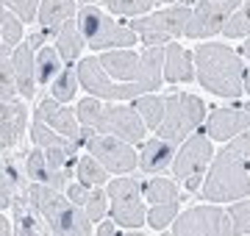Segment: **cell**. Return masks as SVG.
Instances as JSON below:
<instances>
[{"mask_svg":"<svg viewBox=\"0 0 250 236\" xmlns=\"http://www.w3.org/2000/svg\"><path fill=\"white\" fill-rule=\"evenodd\" d=\"M83 89L95 98L134 100L145 92H156L164 78V47L153 45L145 53L117 50L100 59H83L78 64Z\"/></svg>","mask_w":250,"mask_h":236,"instance_id":"1","label":"cell"},{"mask_svg":"<svg viewBox=\"0 0 250 236\" xmlns=\"http://www.w3.org/2000/svg\"><path fill=\"white\" fill-rule=\"evenodd\" d=\"M248 195H250L248 158H245L239 137H233L228 142V147L211 164V173L203 183V197L211 200V203H233V200H245Z\"/></svg>","mask_w":250,"mask_h":236,"instance_id":"2","label":"cell"},{"mask_svg":"<svg viewBox=\"0 0 250 236\" xmlns=\"http://www.w3.org/2000/svg\"><path fill=\"white\" fill-rule=\"evenodd\" d=\"M197 78L200 86L220 95V98H239L245 92V75H242V61L231 47L225 45H200L195 53Z\"/></svg>","mask_w":250,"mask_h":236,"instance_id":"3","label":"cell"},{"mask_svg":"<svg viewBox=\"0 0 250 236\" xmlns=\"http://www.w3.org/2000/svg\"><path fill=\"white\" fill-rule=\"evenodd\" d=\"M78 119L92 131L100 134H111L125 142H142L145 137V119L136 109H125V106H103L95 98H86L78 103Z\"/></svg>","mask_w":250,"mask_h":236,"instance_id":"4","label":"cell"},{"mask_svg":"<svg viewBox=\"0 0 250 236\" xmlns=\"http://www.w3.org/2000/svg\"><path fill=\"white\" fill-rule=\"evenodd\" d=\"M28 197L34 203V209L50 225V234H89V214L81 211L78 203H67L59 195V189L34 181L28 186Z\"/></svg>","mask_w":250,"mask_h":236,"instance_id":"5","label":"cell"},{"mask_svg":"<svg viewBox=\"0 0 250 236\" xmlns=\"http://www.w3.org/2000/svg\"><path fill=\"white\" fill-rule=\"evenodd\" d=\"M203 117H206V106L200 98H195V95H170L167 103H164V119L156 128V134L161 139L178 142V139L189 137L203 122Z\"/></svg>","mask_w":250,"mask_h":236,"instance_id":"6","label":"cell"},{"mask_svg":"<svg viewBox=\"0 0 250 236\" xmlns=\"http://www.w3.org/2000/svg\"><path fill=\"white\" fill-rule=\"evenodd\" d=\"M78 28L89 47H131L136 42V31L114 22L95 6H83L78 11Z\"/></svg>","mask_w":250,"mask_h":236,"instance_id":"7","label":"cell"},{"mask_svg":"<svg viewBox=\"0 0 250 236\" xmlns=\"http://www.w3.org/2000/svg\"><path fill=\"white\" fill-rule=\"evenodd\" d=\"M108 200H111V217L117 225L136 231L145 225L147 211L142 203V186L134 178H120V181L108 183Z\"/></svg>","mask_w":250,"mask_h":236,"instance_id":"8","label":"cell"},{"mask_svg":"<svg viewBox=\"0 0 250 236\" xmlns=\"http://www.w3.org/2000/svg\"><path fill=\"white\" fill-rule=\"evenodd\" d=\"M189 20H192V9L189 6H175V9H167V11H156L150 17L134 20V31L142 37L145 45L153 47V45H164L167 39L178 37V34H187Z\"/></svg>","mask_w":250,"mask_h":236,"instance_id":"9","label":"cell"},{"mask_svg":"<svg viewBox=\"0 0 250 236\" xmlns=\"http://www.w3.org/2000/svg\"><path fill=\"white\" fill-rule=\"evenodd\" d=\"M208 161H211V142L197 134V137H189L187 145L181 147V153L175 156L172 173H175V178L187 181L189 192H195L200 189V175L208 167Z\"/></svg>","mask_w":250,"mask_h":236,"instance_id":"10","label":"cell"},{"mask_svg":"<svg viewBox=\"0 0 250 236\" xmlns=\"http://www.w3.org/2000/svg\"><path fill=\"white\" fill-rule=\"evenodd\" d=\"M172 234H233V219L223 209L214 206H195L184 211L178 219H172Z\"/></svg>","mask_w":250,"mask_h":236,"instance_id":"11","label":"cell"},{"mask_svg":"<svg viewBox=\"0 0 250 236\" xmlns=\"http://www.w3.org/2000/svg\"><path fill=\"white\" fill-rule=\"evenodd\" d=\"M242 0H214V3H200L192 11V20L187 25V37L189 39H203L211 37L217 31H223V25L231 20V14L239 9Z\"/></svg>","mask_w":250,"mask_h":236,"instance_id":"12","label":"cell"},{"mask_svg":"<svg viewBox=\"0 0 250 236\" xmlns=\"http://www.w3.org/2000/svg\"><path fill=\"white\" fill-rule=\"evenodd\" d=\"M89 153L106 167L108 173H131L139 164V156L134 153V147L125 139H114L111 134L89 137Z\"/></svg>","mask_w":250,"mask_h":236,"instance_id":"13","label":"cell"},{"mask_svg":"<svg viewBox=\"0 0 250 236\" xmlns=\"http://www.w3.org/2000/svg\"><path fill=\"white\" fill-rule=\"evenodd\" d=\"M250 128V111L248 109H214L208 114V137L220 142H231Z\"/></svg>","mask_w":250,"mask_h":236,"instance_id":"14","label":"cell"},{"mask_svg":"<svg viewBox=\"0 0 250 236\" xmlns=\"http://www.w3.org/2000/svg\"><path fill=\"white\" fill-rule=\"evenodd\" d=\"M36 119H42V122H47L50 128H56L62 137L72 139L75 145H81V139H83L75 114H72L70 109L59 106V100L56 98H47V100H42V103L36 106Z\"/></svg>","mask_w":250,"mask_h":236,"instance_id":"15","label":"cell"},{"mask_svg":"<svg viewBox=\"0 0 250 236\" xmlns=\"http://www.w3.org/2000/svg\"><path fill=\"white\" fill-rule=\"evenodd\" d=\"M25 170H28V178H31V181L53 186V189H59V192L67 186V175H70V170H62V167H56V164L47 161V156L42 153V150H34V153L28 156Z\"/></svg>","mask_w":250,"mask_h":236,"instance_id":"16","label":"cell"},{"mask_svg":"<svg viewBox=\"0 0 250 236\" xmlns=\"http://www.w3.org/2000/svg\"><path fill=\"white\" fill-rule=\"evenodd\" d=\"M25 117L28 111L22 109V103H3L0 109V137H3V150H11L22 139V131H25Z\"/></svg>","mask_w":250,"mask_h":236,"instance_id":"17","label":"cell"},{"mask_svg":"<svg viewBox=\"0 0 250 236\" xmlns=\"http://www.w3.org/2000/svg\"><path fill=\"white\" fill-rule=\"evenodd\" d=\"M172 158H175V150H172L170 139H150L145 142L142 153H139V167L145 173H161L172 167Z\"/></svg>","mask_w":250,"mask_h":236,"instance_id":"18","label":"cell"},{"mask_svg":"<svg viewBox=\"0 0 250 236\" xmlns=\"http://www.w3.org/2000/svg\"><path fill=\"white\" fill-rule=\"evenodd\" d=\"M164 78L172 83L178 81H195V67L192 56L181 45H167L164 47Z\"/></svg>","mask_w":250,"mask_h":236,"instance_id":"19","label":"cell"},{"mask_svg":"<svg viewBox=\"0 0 250 236\" xmlns=\"http://www.w3.org/2000/svg\"><path fill=\"white\" fill-rule=\"evenodd\" d=\"M14 70H17V83H20V95L22 98H34V86H36V61L31 53V45H22L14 50Z\"/></svg>","mask_w":250,"mask_h":236,"instance_id":"20","label":"cell"},{"mask_svg":"<svg viewBox=\"0 0 250 236\" xmlns=\"http://www.w3.org/2000/svg\"><path fill=\"white\" fill-rule=\"evenodd\" d=\"M72 14H75V3H70V0H45L39 6V22L45 31L62 28Z\"/></svg>","mask_w":250,"mask_h":236,"instance_id":"21","label":"cell"},{"mask_svg":"<svg viewBox=\"0 0 250 236\" xmlns=\"http://www.w3.org/2000/svg\"><path fill=\"white\" fill-rule=\"evenodd\" d=\"M56 47H59V53H62L64 61H75L81 56V47H83V34H81L78 22H64L59 28V34H56Z\"/></svg>","mask_w":250,"mask_h":236,"instance_id":"22","label":"cell"},{"mask_svg":"<svg viewBox=\"0 0 250 236\" xmlns=\"http://www.w3.org/2000/svg\"><path fill=\"white\" fill-rule=\"evenodd\" d=\"M62 53L59 47H42L39 50V59H36V81L39 83H53L59 78V70H62Z\"/></svg>","mask_w":250,"mask_h":236,"instance_id":"23","label":"cell"},{"mask_svg":"<svg viewBox=\"0 0 250 236\" xmlns=\"http://www.w3.org/2000/svg\"><path fill=\"white\" fill-rule=\"evenodd\" d=\"M31 139H34L39 147H64V150H70V153H75L78 150V145L72 142V139L62 137V134H53L50 128H47V122H42V119H36L34 125H31Z\"/></svg>","mask_w":250,"mask_h":236,"instance_id":"24","label":"cell"},{"mask_svg":"<svg viewBox=\"0 0 250 236\" xmlns=\"http://www.w3.org/2000/svg\"><path fill=\"white\" fill-rule=\"evenodd\" d=\"M164 103H167V98H159V95H142V98H136L134 109L142 114L145 125L159 128L161 119H164Z\"/></svg>","mask_w":250,"mask_h":236,"instance_id":"25","label":"cell"},{"mask_svg":"<svg viewBox=\"0 0 250 236\" xmlns=\"http://www.w3.org/2000/svg\"><path fill=\"white\" fill-rule=\"evenodd\" d=\"M17 189H25V183L20 181L17 170H14V158L6 150V167H3V181H0V206L3 209H9L14 203V192Z\"/></svg>","mask_w":250,"mask_h":236,"instance_id":"26","label":"cell"},{"mask_svg":"<svg viewBox=\"0 0 250 236\" xmlns=\"http://www.w3.org/2000/svg\"><path fill=\"white\" fill-rule=\"evenodd\" d=\"M145 197L147 203H172V200H178V186L167 178H153V181L145 183Z\"/></svg>","mask_w":250,"mask_h":236,"instance_id":"27","label":"cell"},{"mask_svg":"<svg viewBox=\"0 0 250 236\" xmlns=\"http://www.w3.org/2000/svg\"><path fill=\"white\" fill-rule=\"evenodd\" d=\"M78 181L86 183V186H100V183L108 181V170L95 158V156H92V158L86 156V158L78 161Z\"/></svg>","mask_w":250,"mask_h":236,"instance_id":"28","label":"cell"},{"mask_svg":"<svg viewBox=\"0 0 250 236\" xmlns=\"http://www.w3.org/2000/svg\"><path fill=\"white\" fill-rule=\"evenodd\" d=\"M0 70H3V103H9V100H14V95L20 92L17 70H14V59H11L9 47H3V61H0Z\"/></svg>","mask_w":250,"mask_h":236,"instance_id":"29","label":"cell"},{"mask_svg":"<svg viewBox=\"0 0 250 236\" xmlns=\"http://www.w3.org/2000/svg\"><path fill=\"white\" fill-rule=\"evenodd\" d=\"M178 214V203L172 200V203H156L147 214V222L153 225V231H161V228L172 225V219Z\"/></svg>","mask_w":250,"mask_h":236,"instance_id":"30","label":"cell"},{"mask_svg":"<svg viewBox=\"0 0 250 236\" xmlns=\"http://www.w3.org/2000/svg\"><path fill=\"white\" fill-rule=\"evenodd\" d=\"M223 34H225V37H231V39L250 34V3H248V6H242L239 11H233L231 20L223 25Z\"/></svg>","mask_w":250,"mask_h":236,"instance_id":"31","label":"cell"},{"mask_svg":"<svg viewBox=\"0 0 250 236\" xmlns=\"http://www.w3.org/2000/svg\"><path fill=\"white\" fill-rule=\"evenodd\" d=\"M78 83H81L78 70H64V73L53 81V98H56V100H64V103H67V100L75 95Z\"/></svg>","mask_w":250,"mask_h":236,"instance_id":"32","label":"cell"},{"mask_svg":"<svg viewBox=\"0 0 250 236\" xmlns=\"http://www.w3.org/2000/svg\"><path fill=\"white\" fill-rule=\"evenodd\" d=\"M114 14H125V17H134V14H142V11L153 9V0H103Z\"/></svg>","mask_w":250,"mask_h":236,"instance_id":"33","label":"cell"},{"mask_svg":"<svg viewBox=\"0 0 250 236\" xmlns=\"http://www.w3.org/2000/svg\"><path fill=\"white\" fill-rule=\"evenodd\" d=\"M108 195L103 189H92L89 197H86V203H83V211L89 214V219H103V214H106L108 209Z\"/></svg>","mask_w":250,"mask_h":236,"instance_id":"34","label":"cell"},{"mask_svg":"<svg viewBox=\"0 0 250 236\" xmlns=\"http://www.w3.org/2000/svg\"><path fill=\"white\" fill-rule=\"evenodd\" d=\"M231 219H233V234H250V200L233 203Z\"/></svg>","mask_w":250,"mask_h":236,"instance_id":"35","label":"cell"},{"mask_svg":"<svg viewBox=\"0 0 250 236\" xmlns=\"http://www.w3.org/2000/svg\"><path fill=\"white\" fill-rule=\"evenodd\" d=\"M20 37H22V20H17L11 14V9H6L3 11V42H6V47H11Z\"/></svg>","mask_w":250,"mask_h":236,"instance_id":"36","label":"cell"},{"mask_svg":"<svg viewBox=\"0 0 250 236\" xmlns=\"http://www.w3.org/2000/svg\"><path fill=\"white\" fill-rule=\"evenodd\" d=\"M3 3H6V9L17 11L22 22H31L34 17H39V11H36V6H42L39 0H3Z\"/></svg>","mask_w":250,"mask_h":236,"instance_id":"37","label":"cell"},{"mask_svg":"<svg viewBox=\"0 0 250 236\" xmlns=\"http://www.w3.org/2000/svg\"><path fill=\"white\" fill-rule=\"evenodd\" d=\"M67 195H70L72 203L83 206V203H86V197H89V189H86V183H72L70 189H67Z\"/></svg>","mask_w":250,"mask_h":236,"instance_id":"38","label":"cell"},{"mask_svg":"<svg viewBox=\"0 0 250 236\" xmlns=\"http://www.w3.org/2000/svg\"><path fill=\"white\" fill-rule=\"evenodd\" d=\"M242 142V150H245V158H248V170H250V131L245 134V137H239Z\"/></svg>","mask_w":250,"mask_h":236,"instance_id":"39","label":"cell"},{"mask_svg":"<svg viewBox=\"0 0 250 236\" xmlns=\"http://www.w3.org/2000/svg\"><path fill=\"white\" fill-rule=\"evenodd\" d=\"M245 56H248V61H250V39L245 42ZM245 92L250 95V67H248V73H245Z\"/></svg>","mask_w":250,"mask_h":236,"instance_id":"40","label":"cell"},{"mask_svg":"<svg viewBox=\"0 0 250 236\" xmlns=\"http://www.w3.org/2000/svg\"><path fill=\"white\" fill-rule=\"evenodd\" d=\"M98 234H100V236H108V234H114V225H111V222H106V225H100V228H98Z\"/></svg>","mask_w":250,"mask_h":236,"instance_id":"41","label":"cell"},{"mask_svg":"<svg viewBox=\"0 0 250 236\" xmlns=\"http://www.w3.org/2000/svg\"><path fill=\"white\" fill-rule=\"evenodd\" d=\"M0 231H3V234H11V222L9 219H0Z\"/></svg>","mask_w":250,"mask_h":236,"instance_id":"42","label":"cell"},{"mask_svg":"<svg viewBox=\"0 0 250 236\" xmlns=\"http://www.w3.org/2000/svg\"><path fill=\"white\" fill-rule=\"evenodd\" d=\"M83 3H95V0H83Z\"/></svg>","mask_w":250,"mask_h":236,"instance_id":"43","label":"cell"},{"mask_svg":"<svg viewBox=\"0 0 250 236\" xmlns=\"http://www.w3.org/2000/svg\"><path fill=\"white\" fill-rule=\"evenodd\" d=\"M203 3H214V0H203Z\"/></svg>","mask_w":250,"mask_h":236,"instance_id":"44","label":"cell"},{"mask_svg":"<svg viewBox=\"0 0 250 236\" xmlns=\"http://www.w3.org/2000/svg\"><path fill=\"white\" fill-rule=\"evenodd\" d=\"M161 3H172V0H161Z\"/></svg>","mask_w":250,"mask_h":236,"instance_id":"45","label":"cell"},{"mask_svg":"<svg viewBox=\"0 0 250 236\" xmlns=\"http://www.w3.org/2000/svg\"><path fill=\"white\" fill-rule=\"evenodd\" d=\"M245 109H248V111H250V103H248V106H245Z\"/></svg>","mask_w":250,"mask_h":236,"instance_id":"46","label":"cell"}]
</instances>
